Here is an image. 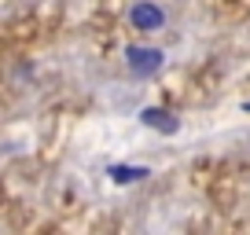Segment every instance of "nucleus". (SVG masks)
<instances>
[{
  "label": "nucleus",
  "instance_id": "1",
  "mask_svg": "<svg viewBox=\"0 0 250 235\" xmlns=\"http://www.w3.org/2000/svg\"><path fill=\"white\" fill-rule=\"evenodd\" d=\"M125 66H129V74H136V78H147V74H155L158 66H162V52L158 48H125Z\"/></svg>",
  "mask_w": 250,
  "mask_h": 235
},
{
  "label": "nucleus",
  "instance_id": "2",
  "mask_svg": "<svg viewBox=\"0 0 250 235\" xmlns=\"http://www.w3.org/2000/svg\"><path fill=\"white\" fill-rule=\"evenodd\" d=\"M129 22H133L136 30L151 33V30H158V26H162V11H158L151 0H140V4H133V11H129Z\"/></svg>",
  "mask_w": 250,
  "mask_h": 235
},
{
  "label": "nucleus",
  "instance_id": "3",
  "mask_svg": "<svg viewBox=\"0 0 250 235\" xmlns=\"http://www.w3.org/2000/svg\"><path fill=\"white\" fill-rule=\"evenodd\" d=\"M114 180L118 184H125V180H140V176H147V169H122V165H114Z\"/></svg>",
  "mask_w": 250,
  "mask_h": 235
}]
</instances>
